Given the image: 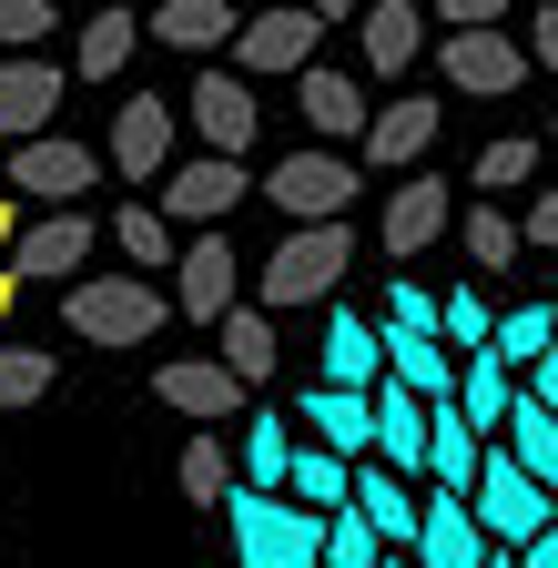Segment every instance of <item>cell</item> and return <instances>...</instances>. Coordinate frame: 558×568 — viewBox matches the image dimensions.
I'll list each match as a JSON object with an SVG mask.
<instances>
[{
    "instance_id": "cell-1",
    "label": "cell",
    "mask_w": 558,
    "mask_h": 568,
    "mask_svg": "<svg viewBox=\"0 0 558 568\" xmlns=\"http://www.w3.org/2000/svg\"><path fill=\"white\" fill-rule=\"evenodd\" d=\"M345 264H356V234H345V224H285V244H274V254L254 264V315L335 305Z\"/></svg>"
},
{
    "instance_id": "cell-2",
    "label": "cell",
    "mask_w": 558,
    "mask_h": 568,
    "mask_svg": "<svg viewBox=\"0 0 558 568\" xmlns=\"http://www.w3.org/2000/svg\"><path fill=\"white\" fill-rule=\"evenodd\" d=\"M61 315H72V335H82V345H122V355H132V345H153V335H163L173 295H153L143 274H82Z\"/></svg>"
},
{
    "instance_id": "cell-3",
    "label": "cell",
    "mask_w": 558,
    "mask_h": 568,
    "mask_svg": "<svg viewBox=\"0 0 558 568\" xmlns=\"http://www.w3.org/2000/svg\"><path fill=\"white\" fill-rule=\"evenodd\" d=\"M214 518L234 528L244 568H315V538H325V518H305L295 497H254V487H234Z\"/></svg>"
},
{
    "instance_id": "cell-4",
    "label": "cell",
    "mask_w": 558,
    "mask_h": 568,
    "mask_svg": "<svg viewBox=\"0 0 558 568\" xmlns=\"http://www.w3.org/2000/svg\"><path fill=\"white\" fill-rule=\"evenodd\" d=\"M254 193H264V203H285V224H345V203L366 193V173L345 163V153H285Z\"/></svg>"
},
{
    "instance_id": "cell-5",
    "label": "cell",
    "mask_w": 558,
    "mask_h": 568,
    "mask_svg": "<svg viewBox=\"0 0 558 568\" xmlns=\"http://www.w3.org/2000/svg\"><path fill=\"white\" fill-rule=\"evenodd\" d=\"M467 518L487 548H528L538 528H558V497H538L508 457H477V487H467Z\"/></svg>"
},
{
    "instance_id": "cell-6",
    "label": "cell",
    "mask_w": 558,
    "mask_h": 568,
    "mask_svg": "<svg viewBox=\"0 0 558 568\" xmlns=\"http://www.w3.org/2000/svg\"><path fill=\"white\" fill-rule=\"evenodd\" d=\"M234 203H254V173H244V163H224V153H193V163H173V173H163V203H153V213H163L173 234H214Z\"/></svg>"
},
{
    "instance_id": "cell-7",
    "label": "cell",
    "mask_w": 558,
    "mask_h": 568,
    "mask_svg": "<svg viewBox=\"0 0 558 568\" xmlns=\"http://www.w3.org/2000/svg\"><path fill=\"white\" fill-rule=\"evenodd\" d=\"M173 122H193V142H203V153H224V163H244L254 132H264V112H254V92H244V71H214V61L193 71V102H183Z\"/></svg>"
},
{
    "instance_id": "cell-8",
    "label": "cell",
    "mask_w": 558,
    "mask_h": 568,
    "mask_svg": "<svg viewBox=\"0 0 558 568\" xmlns=\"http://www.w3.org/2000/svg\"><path fill=\"white\" fill-rule=\"evenodd\" d=\"M315 41H325V21L305 11V0H285V11H254V21H234V71H274V82H295V71H315Z\"/></svg>"
},
{
    "instance_id": "cell-9",
    "label": "cell",
    "mask_w": 558,
    "mask_h": 568,
    "mask_svg": "<svg viewBox=\"0 0 558 568\" xmlns=\"http://www.w3.org/2000/svg\"><path fill=\"white\" fill-rule=\"evenodd\" d=\"M173 305H183L193 325H224V315L244 305V254L224 244V224H214V234H193V244L173 254Z\"/></svg>"
},
{
    "instance_id": "cell-10",
    "label": "cell",
    "mask_w": 558,
    "mask_h": 568,
    "mask_svg": "<svg viewBox=\"0 0 558 568\" xmlns=\"http://www.w3.org/2000/svg\"><path fill=\"white\" fill-rule=\"evenodd\" d=\"M92 183H102V153H92V142H61V132L11 142V193H41L51 213H72V193H92Z\"/></svg>"
},
{
    "instance_id": "cell-11",
    "label": "cell",
    "mask_w": 558,
    "mask_h": 568,
    "mask_svg": "<svg viewBox=\"0 0 558 568\" xmlns=\"http://www.w3.org/2000/svg\"><path fill=\"white\" fill-rule=\"evenodd\" d=\"M447 224H457V183H437V173H406V183L386 193V213H376V244L406 264V254H427Z\"/></svg>"
},
{
    "instance_id": "cell-12",
    "label": "cell",
    "mask_w": 558,
    "mask_h": 568,
    "mask_svg": "<svg viewBox=\"0 0 558 568\" xmlns=\"http://www.w3.org/2000/svg\"><path fill=\"white\" fill-rule=\"evenodd\" d=\"M437 71L457 92H477V102H508L518 82H528V51L508 41V31H447L437 41Z\"/></svg>"
},
{
    "instance_id": "cell-13",
    "label": "cell",
    "mask_w": 558,
    "mask_h": 568,
    "mask_svg": "<svg viewBox=\"0 0 558 568\" xmlns=\"http://www.w3.org/2000/svg\"><path fill=\"white\" fill-rule=\"evenodd\" d=\"M427 142H437V102L427 92H406V102H386V112H366V132H356V173H416L427 163Z\"/></svg>"
},
{
    "instance_id": "cell-14",
    "label": "cell",
    "mask_w": 558,
    "mask_h": 568,
    "mask_svg": "<svg viewBox=\"0 0 558 568\" xmlns=\"http://www.w3.org/2000/svg\"><path fill=\"white\" fill-rule=\"evenodd\" d=\"M61 92H72V71H61V61L11 51V61H0V142H31V132H51Z\"/></svg>"
},
{
    "instance_id": "cell-15",
    "label": "cell",
    "mask_w": 558,
    "mask_h": 568,
    "mask_svg": "<svg viewBox=\"0 0 558 568\" xmlns=\"http://www.w3.org/2000/svg\"><path fill=\"white\" fill-rule=\"evenodd\" d=\"M112 173L122 183H153V173H173V102H153V92H132L122 112H112Z\"/></svg>"
},
{
    "instance_id": "cell-16",
    "label": "cell",
    "mask_w": 558,
    "mask_h": 568,
    "mask_svg": "<svg viewBox=\"0 0 558 568\" xmlns=\"http://www.w3.org/2000/svg\"><path fill=\"white\" fill-rule=\"evenodd\" d=\"M82 254H92V213H41V224L11 234L0 274H11V284H31V274H82Z\"/></svg>"
},
{
    "instance_id": "cell-17",
    "label": "cell",
    "mask_w": 558,
    "mask_h": 568,
    "mask_svg": "<svg viewBox=\"0 0 558 568\" xmlns=\"http://www.w3.org/2000/svg\"><path fill=\"white\" fill-rule=\"evenodd\" d=\"M315 386H345V396H376V376H386V335L356 315V305H335L325 315V355H315Z\"/></svg>"
},
{
    "instance_id": "cell-18",
    "label": "cell",
    "mask_w": 558,
    "mask_h": 568,
    "mask_svg": "<svg viewBox=\"0 0 558 568\" xmlns=\"http://www.w3.org/2000/svg\"><path fill=\"white\" fill-rule=\"evenodd\" d=\"M295 112L315 132V153H335V142L366 132V82H345V71H295Z\"/></svg>"
},
{
    "instance_id": "cell-19",
    "label": "cell",
    "mask_w": 558,
    "mask_h": 568,
    "mask_svg": "<svg viewBox=\"0 0 558 568\" xmlns=\"http://www.w3.org/2000/svg\"><path fill=\"white\" fill-rule=\"evenodd\" d=\"M153 396L173 406V416H203V426H224V416H244V386L214 366V355H173V366L153 376Z\"/></svg>"
},
{
    "instance_id": "cell-20",
    "label": "cell",
    "mask_w": 558,
    "mask_h": 568,
    "mask_svg": "<svg viewBox=\"0 0 558 568\" xmlns=\"http://www.w3.org/2000/svg\"><path fill=\"white\" fill-rule=\"evenodd\" d=\"M366 416H376V447H366V457H376L386 477H416V467H427V406H416L406 386H376Z\"/></svg>"
},
{
    "instance_id": "cell-21",
    "label": "cell",
    "mask_w": 558,
    "mask_h": 568,
    "mask_svg": "<svg viewBox=\"0 0 558 568\" xmlns=\"http://www.w3.org/2000/svg\"><path fill=\"white\" fill-rule=\"evenodd\" d=\"M345 508L376 528V548H406V538H416V497H406V477H386L376 457L345 467Z\"/></svg>"
},
{
    "instance_id": "cell-22",
    "label": "cell",
    "mask_w": 558,
    "mask_h": 568,
    "mask_svg": "<svg viewBox=\"0 0 558 568\" xmlns=\"http://www.w3.org/2000/svg\"><path fill=\"white\" fill-rule=\"evenodd\" d=\"M406 548H416V568H487V538H477V518H467V497H427Z\"/></svg>"
},
{
    "instance_id": "cell-23",
    "label": "cell",
    "mask_w": 558,
    "mask_h": 568,
    "mask_svg": "<svg viewBox=\"0 0 558 568\" xmlns=\"http://www.w3.org/2000/svg\"><path fill=\"white\" fill-rule=\"evenodd\" d=\"M386 335V325H376ZM386 386H406L416 406H447L457 396V355L437 345V335H386Z\"/></svg>"
},
{
    "instance_id": "cell-24",
    "label": "cell",
    "mask_w": 558,
    "mask_h": 568,
    "mask_svg": "<svg viewBox=\"0 0 558 568\" xmlns=\"http://www.w3.org/2000/svg\"><path fill=\"white\" fill-rule=\"evenodd\" d=\"M143 41H163V51H193V61H214L224 41H234V0H153V31Z\"/></svg>"
},
{
    "instance_id": "cell-25",
    "label": "cell",
    "mask_w": 558,
    "mask_h": 568,
    "mask_svg": "<svg viewBox=\"0 0 558 568\" xmlns=\"http://www.w3.org/2000/svg\"><path fill=\"white\" fill-rule=\"evenodd\" d=\"M295 406H305V426H315V447H325V457H345V467H356V457L376 447V416H366V396H345V386H305Z\"/></svg>"
},
{
    "instance_id": "cell-26",
    "label": "cell",
    "mask_w": 558,
    "mask_h": 568,
    "mask_svg": "<svg viewBox=\"0 0 558 568\" xmlns=\"http://www.w3.org/2000/svg\"><path fill=\"white\" fill-rule=\"evenodd\" d=\"M416 31H427V11H416V0H376V11H356V51H366L376 82H396V71L416 61Z\"/></svg>"
},
{
    "instance_id": "cell-27",
    "label": "cell",
    "mask_w": 558,
    "mask_h": 568,
    "mask_svg": "<svg viewBox=\"0 0 558 568\" xmlns=\"http://www.w3.org/2000/svg\"><path fill=\"white\" fill-rule=\"evenodd\" d=\"M224 447H234V487L274 497V487H285V457H295V426H285V416H244Z\"/></svg>"
},
{
    "instance_id": "cell-28",
    "label": "cell",
    "mask_w": 558,
    "mask_h": 568,
    "mask_svg": "<svg viewBox=\"0 0 558 568\" xmlns=\"http://www.w3.org/2000/svg\"><path fill=\"white\" fill-rule=\"evenodd\" d=\"M508 467H518L538 497H558V416H548V406H528V396L508 406Z\"/></svg>"
},
{
    "instance_id": "cell-29",
    "label": "cell",
    "mask_w": 558,
    "mask_h": 568,
    "mask_svg": "<svg viewBox=\"0 0 558 568\" xmlns=\"http://www.w3.org/2000/svg\"><path fill=\"white\" fill-rule=\"evenodd\" d=\"M447 406L467 416V437H487V426H508L518 386H508V366H498V355H457V396H447Z\"/></svg>"
},
{
    "instance_id": "cell-30",
    "label": "cell",
    "mask_w": 558,
    "mask_h": 568,
    "mask_svg": "<svg viewBox=\"0 0 558 568\" xmlns=\"http://www.w3.org/2000/svg\"><path fill=\"white\" fill-rule=\"evenodd\" d=\"M477 437H467V416L457 406H427V477H437V497H467L477 487Z\"/></svg>"
},
{
    "instance_id": "cell-31",
    "label": "cell",
    "mask_w": 558,
    "mask_h": 568,
    "mask_svg": "<svg viewBox=\"0 0 558 568\" xmlns=\"http://www.w3.org/2000/svg\"><path fill=\"white\" fill-rule=\"evenodd\" d=\"M214 366H224V376H234V386L254 396V386H264L274 366H285V355H274V315L234 305V315H224V355H214Z\"/></svg>"
},
{
    "instance_id": "cell-32",
    "label": "cell",
    "mask_w": 558,
    "mask_h": 568,
    "mask_svg": "<svg viewBox=\"0 0 558 568\" xmlns=\"http://www.w3.org/2000/svg\"><path fill=\"white\" fill-rule=\"evenodd\" d=\"M558 345V305L538 295V305H498V325H487V355L498 366H538V355Z\"/></svg>"
},
{
    "instance_id": "cell-33",
    "label": "cell",
    "mask_w": 558,
    "mask_h": 568,
    "mask_svg": "<svg viewBox=\"0 0 558 568\" xmlns=\"http://www.w3.org/2000/svg\"><path fill=\"white\" fill-rule=\"evenodd\" d=\"M112 244H122L132 274H173V254H183V234L163 224L153 203H122V213H112Z\"/></svg>"
},
{
    "instance_id": "cell-34",
    "label": "cell",
    "mask_w": 558,
    "mask_h": 568,
    "mask_svg": "<svg viewBox=\"0 0 558 568\" xmlns=\"http://www.w3.org/2000/svg\"><path fill=\"white\" fill-rule=\"evenodd\" d=\"M274 497H295L305 518H335V508H345V457L295 447V457H285V487H274Z\"/></svg>"
},
{
    "instance_id": "cell-35",
    "label": "cell",
    "mask_w": 558,
    "mask_h": 568,
    "mask_svg": "<svg viewBox=\"0 0 558 568\" xmlns=\"http://www.w3.org/2000/svg\"><path fill=\"white\" fill-rule=\"evenodd\" d=\"M132 41H143V31H132V11H92L82 41H72V71H82V82H122Z\"/></svg>"
},
{
    "instance_id": "cell-36",
    "label": "cell",
    "mask_w": 558,
    "mask_h": 568,
    "mask_svg": "<svg viewBox=\"0 0 558 568\" xmlns=\"http://www.w3.org/2000/svg\"><path fill=\"white\" fill-rule=\"evenodd\" d=\"M183 497H193V508H224V497H234V447L214 437V426H203V437H183Z\"/></svg>"
},
{
    "instance_id": "cell-37",
    "label": "cell",
    "mask_w": 558,
    "mask_h": 568,
    "mask_svg": "<svg viewBox=\"0 0 558 568\" xmlns=\"http://www.w3.org/2000/svg\"><path fill=\"white\" fill-rule=\"evenodd\" d=\"M457 234H467V264H477V274H508V264H518V213H498V203H467Z\"/></svg>"
},
{
    "instance_id": "cell-38",
    "label": "cell",
    "mask_w": 558,
    "mask_h": 568,
    "mask_svg": "<svg viewBox=\"0 0 558 568\" xmlns=\"http://www.w3.org/2000/svg\"><path fill=\"white\" fill-rule=\"evenodd\" d=\"M487 325H498V305H487L477 284L437 295V345H447V355H487Z\"/></svg>"
},
{
    "instance_id": "cell-39",
    "label": "cell",
    "mask_w": 558,
    "mask_h": 568,
    "mask_svg": "<svg viewBox=\"0 0 558 568\" xmlns=\"http://www.w3.org/2000/svg\"><path fill=\"white\" fill-rule=\"evenodd\" d=\"M315 568H386V548H376V528H366L356 508H335L325 538H315Z\"/></svg>"
},
{
    "instance_id": "cell-40",
    "label": "cell",
    "mask_w": 558,
    "mask_h": 568,
    "mask_svg": "<svg viewBox=\"0 0 558 568\" xmlns=\"http://www.w3.org/2000/svg\"><path fill=\"white\" fill-rule=\"evenodd\" d=\"M528 173H538V142H528V132H508V142H487V153H477V173H467V183H477V193H518Z\"/></svg>"
},
{
    "instance_id": "cell-41",
    "label": "cell",
    "mask_w": 558,
    "mask_h": 568,
    "mask_svg": "<svg viewBox=\"0 0 558 568\" xmlns=\"http://www.w3.org/2000/svg\"><path fill=\"white\" fill-rule=\"evenodd\" d=\"M41 396H51V355L0 345V416H11V406H41Z\"/></svg>"
},
{
    "instance_id": "cell-42",
    "label": "cell",
    "mask_w": 558,
    "mask_h": 568,
    "mask_svg": "<svg viewBox=\"0 0 558 568\" xmlns=\"http://www.w3.org/2000/svg\"><path fill=\"white\" fill-rule=\"evenodd\" d=\"M386 335H437V295L427 284H386Z\"/></svg>"
},
{
    "instance_id": "cell-43",
    "label": "cell",
    "mask_w": 558,
    "mask_h": 568,
    "mask_svg": "<svg viewBox=\"0 0 558 568\" xmlns=\"http://www.w3.org/2000/svg\"><path fill=\"white\" fill-rule=\"evenodd\" d=\"M51 31V0H0V51H31Z\"/></svg>"
},
{
    "instance_id": "cell-44",
    "label": "cell",
    "mask_w": 558,
    "mask_h": 568,
    "mask_svg": "<svg viewBox=\"0 0 558 568\" xmlns=\"http://www.w3.org/2000/svg\"><path fill=\"white\" fill-rule=\"evenodd\" d=\"M528 244H538V254H558V183H548V193L518 213V254H528Z\"/></svg>"
},
{
    "instance_id": "cell-45",
    "label": "cell",
    "mask_w": 558,
    "mask_h": 568,
    "mask_svg": "<svg viewBox=\"0 0 558 568\" xmlns=\"http://www.w3.org/2000/svg\"><path fill=\"white\" fill-rule=\"evenodd\" d=\"M437 21H447V31H498L508 0H437Z\"/></svg>"
},
{
    "instance_id": "cell-46",
    "label": "cell",
    "mask_w": 558,
    "mask_h": 568,
    "mask_svg": "<svg viewBox=\"0 0 558 568\" xmlns=\"http://www.w3.org/2000/svg\"><path fill=\"white\" fill-rule=\"evenodd\" d=\"M518 51H528V61H538V71H558V0H548V11H538V21H528V41H518Z\"/></svg>"
},
{
    "instance_id": "cell-47",
    "label": "cell",
    "mask_w": 558,
    "mask_h": 568,
    "mask_svg": "<svg viewBox=\"0 0 558 568\" xmlns=\"http://www.w3.org/2000/svg\"><path fill=\"white\" fill-rule=\"evenodd\" d=\"M508 568H558V528H538L528 548H508Z\"/></svg>"
},
{
    "instance_id": "cell-48",
    "label": "cell",
    "mask_w": 558,
    "mask_h": 568,
    "mask_svg": "<svg viewBox=\"0 0 558 568\" xmlns=\"http://www.w3.org/2000/svg\"><path fill=\"white\" fill-rule=\"evenodd\" d=\"M528 406H548V416H558V345L538 355V386H528Z\"/></svg>"
},
{
    "instance_id": "cell-49",
    "label": "cell",
    "mask_w": 558,
    "mask_h": 568,
    "mask_svg": "<svg viewBox=\"0 0 558 568\" xmlns=\"http://www.w3.org/2000/svg\"><path fill=\"white\" fill-rule=\"evenodd\" d=\"M305 11H315V21L335 31V21H356V11H366V0H305Z\"/></svg>"
},
{
    "instance_id": "cell-50",
    "label": "cell",
    "mask_w": 558,
    "mask_h": 568,
    "mask_svg": "<svg viewBox=\"0 0 558 568\" xmlns=\"http://www.w3.org/2000/svg\"><path fill=\"white\" fill-rule=\"evenodd\" d=\"M11 234H21V203H0V254H11Z\"/></svg>"
},
{
    "instance_id": "cell-51",
    "label": "cell",
    "mask_w": 558,
    "mask_h": 568,
    "mask_svg": "<svg viewBox=\"0 0 558 568\" xmlns=\"http://www.w3.org/2000/svg\"><path fill=\"white\" fill-rule=\"evenodd\" d=\"M11 305H21V284H11V274H0V325H11Z\"/></svg>"
},
{
    "instance_id": "cell-52",
    "label": "cell",
    "mask_w": 558,
    "mask_h": 568,
    "mask_svg": "<svg viewBox=\"0 0 558 568\" xmlns=\"http://www.w3.org/2000/svg\"><path fill=\"white\" fill-rule=\"evenodd\" d=\"M548 305H558V254H548Z\"/></svg>"
},
{
    "instance_id": "cell-53",
    "label": "cell",
    "mask_w": 558,
    "mask_h": 568,
    "mask_svg": "<svg viewBox=\"0 0 558 568\" xmlns=\"http://www.w3.org/2000/svg\"><path fill=\"white\" fill-rule=\"evenodd\" d=\"M487 568H508V548H487Z\"/></svg>"
},
{
    "instance_id": "cell-54",
    "label": "cell",
    "mask_w": 558,
    "mask_h": 568,
    "mask_svg": "<svg viewBox=\"0 0 558 568\" xmlns=\"http://www.w3.org/2000/svg\"><path fill=\"white\" fill-rule=\"evenodd\" d=\"M386 568H416V558H386Z\"/></svg>"
}]
</instances>
